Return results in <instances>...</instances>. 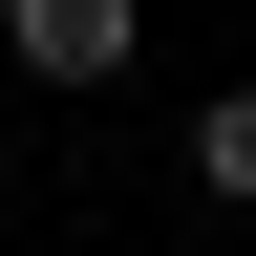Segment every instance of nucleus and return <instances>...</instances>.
<instances>
[{"label": "nucleus", "instance_id": "1", "mask_svg": "<svg viewBox=\"0 0 256 256\" xmlns=\"http://www.w3.org/2000/svg\"><path fill=\"white\" fill-rule=\"evenodd\" d=\"M22 64L43 86H128V0H22Z\"/></svg>", "mask_w": 256, "mask_h": 256}, {"label": "nucleus", "instance_id": "2", "mask_svg": "<svg viewBox=\"0 0 256 256\" xmlns=\"http://www.w3.org/2000/svg\"><path fill=\"white\" fill-rule=\"evenodd\" d=\"M192 192H235V214H256V86H214V107H192Z\"/></svg>", "mask_w": 256, "mask_h": 256}]
</instances>
